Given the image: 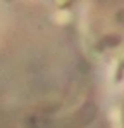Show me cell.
<instances>
[{
	"label": "cell",
	"instance_id": "obj_1",
	"mask_svg": "<svg viewBox=\"0 0 124 128\" xmlns=\"http://www.w3.org/2000/svg\"><path fill=\"white\" fill-rule=\"evenodd\" d=\"M97 116L95 104L88 102L83 104L74 112L64 114L59 118H43V116H31L28 120V128H86Z\"/></svg>",
	"mask_w": 124,
	"mask_h": 128
}]
</instances>
